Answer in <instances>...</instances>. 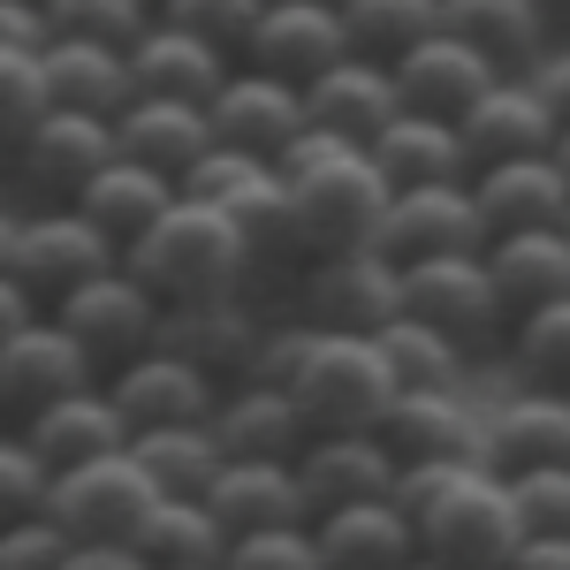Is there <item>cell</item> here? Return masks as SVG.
I'll use <instances>...</instances> for the list:
<instances>
[{
  "label": "cell",
  "mask_w": 570,
  "mask_h": 570,
  "mask_svg": "<svg viewBox=\"0 0 570 570\" xmlns=\"http://www.w3.org/2000/svg\"><path fill=\"white\" fill-rule=\"evenodd\" d=\"M153 502H160V487L137 472L130 449L91 456L77 472H53V487H46V518L69 532V540H130Z\"/></svg>",
  "instance_id": "9"
},
{
  "label": "cell",
  "mask_w": 570,
  "mask_h": 570,
  "mask_svg": "<svg viewBox=\"0 0 570 570\" xmlns=\"http://www.w3.org/2000/svg\"><path fill=\"white\" fill-rule=\"evenodd\" d=\"M0 252H8V214H0Z\"/></svg>",
  "instance_id": "57"
},
{
  "label": "cell",
  "mask_w": 570,
  "mask_h": 570,
  "mask_svg": "<svg viewBox=\"0 0 570 570\" xmlns=\"http://www.w3.org/2000/svg\"><path fill=\"white\" fill-rule=\"evenodd\" d=\"M53 320H61V335L99 365V381H107L115 365H130L137 351L160 343V297L137 282L130 266H107V274L77 282V289L53 305Z\"/></svg>",
  "instance_id": "7"
},
{
  "label": "cell",
  "mask_w": 570,
  "mask_h": 570,
  "mask_svg": "<svg viewBox=\"0 0 570 570\" xmlns=\"http://www.w3.org/2000/svg\"><path fill=\"white\" fill-rule=\"evenodd\" d=\"M373 168L389 176V190H426V183H472V160H464V137L456 122H434V115H395L389 130L365 145Z\"/></svg>",
  "instance_id": "34"
},
{
  "label": "cell",
  "mask_w": 570,
  "mask_h": 570,
  "mask_svg": "<svg viewBox=\"0 0 570 570\" xmlns=\"http://www.w3.org/2000/svg\"><path fill=\"white\" fill-rule=\"evenodd\" d=\"M441 31L464 39L472 53H487L502 77H532L540 53L556 46L540 0H441Z\"/></svg>",
  "instance_id": "30"
},
{
  "label": "cell",
  "mask_w": 570,
  "mask_h": 570,
  "mask_svg": "<svg viewBox=\"0 0 570 570\" xmlns=\"http://www.w3.org/2000/svg\"><path fill=\"white\" fill-rule=\"evenodd\" d=\"M69 206H77V214H85L91 228H99V236L115 244V252H130L137 236H145L153 220L168 214V206H176V183H168V176H153V168H137V160H122V153H115V160H107V168H99V176H91L85 190L69 198Z\"/></svg>",
  "instance_id": "33"
},
{
  "label": "cell",
  "mask_w": 570,
  "mask_h": 570,
  "mask_svg": "<svg viewBox=\"0 0 570 570\" xmlns=\"http://www.w3.org/2000/svg\"><path fill=\"white\" fill-rule=\"evenodd\" d=\"M61 570H153V563L137 556L130 540H77V548H69V563H61Z\"/></svg>",
  "instance_id": "51"
},
{
  "label": "cell",
  "mask_w": 570,
  "mask_h": 570,
  "mask_svg": "<svg viewBox=\"0 0 570 570\" xmlns=\"http://www.w3.org/2000/svg\"><path fill=\"white\" fill-rule=\"evenodd\" d=\"M395 502L419 525V556L449 570H510L518 540H525L510 480L487 464H419L395 480Z\"/></svg>",
  "instance_id": "1"
},
{
  "label": "cell",
  "mask_w": 570,
  "mask_h": 570,
  "mask_svg": "<svg viewBox=\"0 0 570 570\" xmlns=\"http://www.w3.org/2000/svg\"><path fill=\"white\" fill-rule=\"evenodd\" d=\"M16 434L31 441V456H39L46 472H77V464H91V456L130 449V426H122V411H115L107 381H99V389L61 395V403H46V411H31Z\"/></svg>",
  "instance_id": "25"
},
{
  "label": "cell",
  "mask_w": 570,
  "mask_h": 570,
  "mask_svg": "<svg viewBox=\"0 0 570 570\" xmlns=\"http://www.w3.org/2000/svg\"><path fill=\"white\" fill-rule=\"evenodd\" d=\"M540 16H548V31H556V39H570V0H540Z\"/></svg>",
  "instance_id": "54"
},
{
  "label": "cell",
  "mask_w": 570,
  "mask_h": 570,
  "mask_svg": "<svg viewBox=\"0 0 570 570\" xmlns=\"http://www.w3.org/2000/svg\"><path fill=\"white\" fill-rule=\"evenodd\" d=\"M403 312V266L373 244L357 252H320L297 274V320L320 335H381Z\"/></svg>",
  "instance_id": "6"
},
{
  "label": "cell",
  "mask_w": 570,
  "mask_h": 570,
  "mask_svg": "<svg viewBox=\"0 0 570 570\" xmlns=\"http://www.w3.org/2000/svg\"><path fill=\"white\" fill-rule=\"evenodd\" d=\"M220 570H327V563H320L312 525H274V532H244V540H228Z\"/></svg>",
  "instance_id": "45"
},
{
  "label": "cell",
  "mask_w": 570,
  "mask_h": 570,
  "mask_svg": "<svg viewBox=\"0 0 570 570\" xmlns=\"http://www.w3.org/2000/svg\"><path fill=\"white\" fill-rule=\"evenodd\" d=\"M0 46H23V53L46 46V8L39 0H0Z\"/></svg>",
  "instance_id": "50"
},
{
  "label": "cell",
  "mask_w": 570,
  "mask_h": 570,
  "mask_svg": "<svg viewBox=\"0 0 570 570\" xmlns=\"http://www.w3.org/2000/svg\"><path fill=\"white\" fill-rule=\"evenodd\" d=\"M46 8V39H99L130 53L145 31H153V0H39Z\"/></svg>",
  "instance_id": "41"
},
{
  "label": "cell",
  "mask_w": 570,
  "mask_h": 570,
  "mask_svg": "<svg viewBox=\"0 0 570 570\" xmlns=\"http://www.w3.org/2000/svg\"><path fill=\"white\" fill-rule=\"evenodd\" d=\"M214 145H220L214 115H206L198 99H153V91H137L130 107L115 115V153L137 160V168H153V176H168L176 190Z\"/></svg>",
  "instance_id": "19"
},
{
  "label": "cell",
  "mask_w": 570,
  "mask_h": 570,
  "mask_svg": "<svg viewBox=\"0 0 570 570\" xmlns=\"http://www.w3.org/2000/svg\"><path fill=\"white\" fill-rule=\"evenodd\" d=\"M373 252H389L395 266L487 252V228H480V206H472V183H426V190H395L389 214H381Z\"/></svg>",
  "instance_id": "11"
},
{
  "label": "cell",
  "mask_w": 570,
  "mask_h": 570,
  "mask_svg": "<svg viewBox=\"0 0 570 570\" xmlns=\"http://www.w3.org/2000/svg\"><path fill=\"white\" fill-rule=\"evenodd\" d=\"M274 168H282V183H289V198H297L312 259H320V252H357V244L381 236V214H389L395 190H389V176L373 168L365 145H343V137H327V130H305Z\"/></svg>",
  "instance_id": "2"
},
{
  "label": "cell",
  "mask_w": 570,
  "mask_h": 570,
  "mask_svg": "<svg viewBox=\"0 0 570 570\" xmlns=\"http://www.w3.org/2000/svg\"><path fill=\"white\" fill-rule=\"evenodd\" d=\"M130 548L153 570H214L220 556H228V532L214 525V510H206L198 494H160V502L137 518Z\"/></svg>",
  "instance_id": "35"
},
{
  "label": "cell",
  "mask_w": 570,
  "mask_h": 570,
  "mask_svg": "<svg viewBox=\"0 0 570 570\" xmlns=\"http://www.w3.org/2000/svg\"><path fill=\"white\" fill-rule=\"evenodd\" d=\"M312 540H320V563L327 570H403L419 556V525L403 518L395 494L320 510V518H312Z\"/></svg>",
  "instance_id": "28"
},
{
  "label": "cell",
  "mask_w": 570,
  "mask_h": 570,
  "mask_svg": "<svg viewBox=\"0 0 570 570\" xmlns=\"http://www.w3.org/2000/svg\"><path fill=\"white\" fill-rule=\"evenodd\" d=\"M107 395H115V411H122L130 434H153V426H206L220 403V381L153 343V351H137L130 365L107 373Z\"/></svg>",
  "instance_id": "15"
},
{
  "label": "cell",
  "mask_w": 570,
  "mask_h": 570,
  "mask_svg": "<svg viewBox=\"0 0 570 570\" xmlns=\"http://www.w3.org/2000/svg\"><path fill=\"white\" fill-rule=\"evenodd\" d=\"M259 183H274V160L259 153H236V145H214L190 176H183V198H198V206H220V214H236Z\"/></svg>",
  "instance_id": "42"
},
{
  "label": "cell",
  "mask_w": 570,
  "mask_h": 570,
  "mask_svg": "<svg viewBox=\"0 0 570 570\" xmlns=\"http://www.w3.org/2000/svg\"><path fill=\"white\" fill-rule=\"evenodd\" d=\"M214 510V525L228 540L244 532H274V525H312V502H305V480L297 464H252V456H220V472L206 480L198 494Z\"/></svg>",
  "instance_id": "21"
},
{
  "label": "cell",
  "mask_w": 570,
  "mask_h": 570,
  "mask_svg": "<svg viewBox=\"0 0 570 570\" xmlns=\"http://www.w3.org/2000/svg\"><path fill=\"white\" fill-rule=\"evenodd\" d=\"M502 357L518 365V389H570V297L510 320Z\"/></svg>",
  "instance_id": "40"
},
{
  "label": "cell",
  "mask_w": 570,
  "mask_h": 570,
  "mask_svg": "<svg viewBox=\"0 0 570 570\" xmlns=\"http://www.w3.org/2000/svg\"><path fill=\"white\" fill-rule=\"evenodd\" d=\"M31 320H46V305L16 282V274H8V266H0V343H8L16 327H31Z\"/></svg>",
  "instance_id": "53"
},
{
  "label": "cell",
  "mask_w": 570,
  "mask_h": 570,
  "mask_svg": "<svg viewBox=\"0 0 570 570\" xmlns=\"http://www.w3.org/2000/svg\"><path fill=\"white\" fill-rule=\"evenodd\" d=\"M373 343H381V357H389L395 389H464V365H472V351H456V343H449L441 327H426V320L395 312Z\"/></svg>",
  "instance_id": "38"
},
{
  "label": "cell",
  "mask_w": 570,
  "mask_h": 570,
  "mask_svg": "<svg viewBox=\"0 0 570 570\" xmlns=\"http://www.w3.org/2000/svg\"><path fill=\"white\" fill-rule=\"evenodd\" d=\"M69 532L53 525L46 510H31V518H16V525H0V570H61L69 563Z\"/></svg>",
  "instance_id": "48"
},
{
  "label": "cell",
  "mask_w": 570,
  "mask_h": 570,
  "mask_svg": "<svg viewBox=\"0 0 570 570\" xmlns=\"http://www.w3.org/2000/svg\"><path fill=\"white\" fill-rule=\"evenodd\" d=\"M464 137V160L472 168H494V160H540V153H556V115H548V99L525 85V77H494L487 99L456 122Z\"/></svg>",
  "instance_id": "23"
},
{
  "label": "cell",
  "mask_w": 570,
  "mask_h": 570,
  "mask_svg": "<svg viewBox=\"0 0 570 570\" xmlns=\"http://www.w3.org/2000/svg\"><path fill=\"white\" fill-rule=\"evenodd\" d=\"M153 8H160V23H176L190 39L220 46V53H244V39H252L266 0H153Z\"/></svg>",
  "instance_id": "44"
},
{
  "label": "cell",
  "mask_w": 570,
  "mask_h": 570,
  "mask_svg": "<svg viewBox=\"0 0 570 570\" xmlns=\"http://www.w3.org/2000/svg\"><path fill=\"white\" fill-rule=\"evenodd\" d=\"M46 487H53V472L31 456V441L16 434V426H0V525L46 510Z\"/></svg>",
  "instance_id": "46"
},
{
  "label": "cell",
  "mask_w": 570,
  "mask_h": 570,
  "mask_svg": "<svg viewBox=\"0 0 570 570\" xmlns=\"http://www.w3.org/2000/svg\"><path fill=\"white\" fill-rule=\"evenodd\" d=\"M312 8H343V0H312Z\"/></svg>",
  "instance_id": "58"
},
{
  "label": "cell",
  "mask_w": 570,
  "mask_h": 570,
  "mask_svg": "<svg viewBox=\"0 0 570 570\" xmlns=\"http://www.w3.org/2000/svg\"><path fill=\"white\" fill-rule=\"evenodd\" d=\"M480 464L518 480V472H540V464H570V395L563 389H518L502 395L480 419Z\"/></svg>",
  "instance_id": "20"
},
{
  "label": "cell",
  "mask_w": 570,
  "mask_h": 570,
  "mask_svg": "<svg viewBox=\"0 0 570 570\" xmlns=\"http://www.w3.org/2000/svg\"><path fill=\"white\" fill-rule=\"evenodd\" d=\"M137 282L168 305H206V297H236V289H252V259H244V236H236V220L220 214V206H198V198H183L153 220L145 236H137L130 252H122Z\"/></svg>",
  "instance_id": "3"
},
{
  "label": "cell",
  "mask_w": 570,
  "mask_h": 570,
  "mask_svg": "<svg viewBox=\"0 0 570 570\" xmlns=\"http://www.w3.org/2000/svg\"><path fill=\"white\" fill-rule=\"evenodd\" d=\"M297 480H305V502H312V518H320V510H343V502L395 494L403 464L389 456L381 434H312L305 456H297Z\"/></svg>",
  "instance_id": "26"
},
{
  "label": "cell",
  "mask_w": 570,
  "mask_h": 570,
  "mask_svg": "<svg viewBox=\"0 0 570 570\" xmlns=\"http://www.w3.org/2000/svg\"><path fill=\"white\" fill-rule=\"evenodd\" d=\"M236 236H244V259H252V282L259 274H282V282H297L312 266V244H305V220H297V198H289V183L274 168V183H259L244 206H236Z\"/></svg>",
  "instance_id": "36"
},
{
  "label": "cell",
  "mask_w": 570,
  "mask_h": 570,
  "mask_svg": "<svg viewBox=\"0 0 570 570\" xmlns=\"http://www.w3.org/2000/svg\"><path fill=\"white\" fill-rule=\"evenodd\" d=\"M487 282L502 297V320H525V312L570 297V236L556 228H518V236H487Z\"/></svg>",
  "instance_id": "29"
},
{
  "label": "cell",
  "mask_w": 570,
  "mask_h": 570,
  "mask_svg": "<svg viewBox=\"0 0 570 570\" xmlns=\"http://www.w3.org/2000/svg\"><path fill=\"white\" fill-rule=\"evenodd\" d=\"M0 266H8V274L53 312L77 282L107 274V266H122V252H115L77 206H31V214H8V252H0Z\"/></svg>",
  "instance_id": "5"
},
{
  "label": "cell",
  "mask_w": 570,
  "mask_h": 570,
  "mask_svg": "<svg viewBox=\"0 0 570 570\" xmlns=\"http://www.w3.org/2000/svg\"><path fill=\"white\" fill-rule=\"evenodd\" d=\"M381 441H389V456L403 472H419V464H480V411L464 403L456 389H403L389 403V419H381Z\"/></svg>",
  "instance_id": "16"
},
{
  "label": "cell",
  "mask_w": 570,
  "mask_h": 570,
  "mask_svg": "<svg viewBox=\"0 0 570 570\" xmlns=\"http://www.w3.org/2000/svg\"><path fill=\"white\" fill-rule=\"evenodd\" d=\"M266 327H274V320L259 312V297L236 289V297H206V305H168L160 312V351H176L183 365L214 373L220 389H228V381L252 373Z\"/></svg>",
  "instance_id": "13"
},
{
  "label": "cell",
  "mask_w": 570,
  "mask_h": 570,
  "mask_svg": "<svg viewBox=\"0 0 570 570\" xmlns=\"http://www.w3.org/2000/svg\"><path fill=\"white\" fill-rule=\"evenodd\" d=\"M206 115H214V137L220 145H236V153H259V160H282L297 137H305V91L282 85V77H266V69H228V85L206 99Z\"/></svg>",
  "instance_id": "17"
},
{
  "label": "cell",
  "mask_w": 570,
  "mask_h": 570,
  "mask_svg": "<svg viewBox=\"0 0 570 570\" xmlns=\"http://www.w3.org/2000/svg\"><path fill=\"white\" fill-rule=\"evenodd\" d=\"M472 206H480L487 236L556 228L570 214V176L556 168V153H540V160H494V168H472Z\"/></svg>",
  "instance_id": "27"
},
{
  "label": "cell",
  "mask_w": 570,
  "mask_h": 570,
  "mask_svg": "<svg viewBox=\"0 0 570 570\" xmlns=\"http://www.w3.org/2000/svg\"><path fill=\"white\" fill-rule=\"evenodd\" d=\"M46 107H53V91H46L39 53H23V46H0V153H16Z\"/></svg>",
  "instance_id": "43"
},
{
  "label": "cell",
  "mask_w": 570,
  "mask_h": 570,
  "mask_svg": "<svg viewBox=\"0 0 570 570\" xmlns=\"http://www.w3.org/2000/svg\"><path fill=\"white\" fill-rule=\"evenodd\" d=\"M343 53H351L343 8H312V0H266L236 61H244V69H266V77H282V85L305 91L312 77H327Z\"/></svg>",
  "instance_id": "14"
},
{
  "label": "cell",
  "mask_w": 570,
  "mask_h": 570,
  "mask_svg": "<svg viewBox=\"0 0 570 570\" xmlns=\"http://www.w3.org/2000/svg\"><path fill=\"white\" fill-rule=\"evenodd\" d=\"M563 395H570V389H563Z\"/></svg>",
  "instance_id": "60"
},
{
  "label": "cell",
  "mask_w": 570,
  "mask_h": 570,
  "mask_svg": "<svg viewBox=\"0 0 570 570\" xmlns=\"http://www.w3.org/2000/svg\"><path fill=\"white\" fill-rule=\"evenodd\" d=\"M403 570H449V563H434V556H411V563H403Z\"/></svg>",
  "instance_id": "56"
},
{
  "label": "cell",
  "mask_w": 570,
  "mask_h": 570,
  "mask_svg": "<svg viewBox=\"0 0 570 570\" xmlns=\"http://www.w3.org/2000/svg\"><path fill=\"white\" fill-rule=\"evenodd\" d=\"M395 77V99L411 107V115H434V122H464L472 107L487 99V85L502 77L487 53H472L464 39H449V31H426V39L411 46L403 61H389Z\"/></svg>",
  "instance_id": "18"
},
{
  "label": "cell",
  "mask_w": 570,
  "mask_h": 570,
  "mask_svg": "<svg viewBox=\"0 0 570 570\" xmlns=\"http://www.w3.org/2000/svg\"><path fill=\"white\" fill-rule=\"evenodd\" d=\"M107 160H115V122L77 115V107H46L39 122H31V137L8 153L16 183H23L39 206H69Z\"/></svg>",
  "instance_id": "10"
},
{
  "label": "cell",
  "mask_w": 570,
  "mask_h": 570,
  "mask_svg": "<svg viewBox=\"0 0 570 570\" xmlns=\"http://www.w3.org/2000/svg\"><path fill=\"white\" fill-rule=\"evenodd\" d=\"M282 389L305 411L312 434H381L389 403L403 395L373 335H320V327H305V351Z\"/></svg>",
  "instance_id": "4"
},
{
  "label": "cell",
  "mask_w": 570,
  "mask_h": 570,
  "mask_svg": "<svg viewBox=\"0 0 570 570\" xmlns=\"http://www.w3.org/2000/svg\"><path fill=\"white\" fill-rule=\"evenodd\" d=\"M395 115H403L395 77L381 61H365V53H343L327 77L305 85V130H327V137H343V145H373Z\"/></svg>",
  "instance_id": "24"
},
{
  "label": "cell",
  "mask_w": 570,
  "mask_h": 570,
  "mask_svg": "<svg viewBox=\"0 0 570 570\" xmlns=\"http://www.w3.org/2000/svg\"><path fill=\"white\" fill-rule=\"evenodd\" d=\"M206 426H214L220 456H252V464H297L312 441L289 389H266V381H228Z\"/></svg>",
  "instance_id": "22"
},
{
  "label": "cell",
  "mask_w": 570,
  "mask_h": 570,
  "mask_svg": "<svg viewBox=\"0 0 570 570\" xmlns=\"http://www.w3.org/2000/svg\"><path fill=\"white\" fill-rule=\"evenodd\" d=\"M130 456L160 494H206V480L220 472L214 426H153V434H130Z\"/></svg>",
  "instance_id": "37"
},
{
  "label": "cell",
  "mask_w": 570,
  "mask_h": 570,
  "mask_svg": "<svg viewBox=\"0 0 570 570\" xmlns=\"http://www.w3.org/2000/svg\"><path fill=\"white\" fill-rule=\"evenodd\" d=\"M403 312H411V320H426V327H441L456 351H494V343L510 335L502 297H494V282H487L480 252L403 266Z\"/></svg>",
  "instance_id": "8"
},
{
  "label": "cell",
  "mask_w": 570,
  "mask_h": 570,
  "mask_svg": "<svg viewBox=\"0 0 570 570\" xmlns=\"http://www.w3.org/2000/svg\"><path fill=\"white\" fill-rule=\"evenodd\" d=\"M77 389H99V365L61 335L53 312L0 343V426H23L31 411H46V403H61Z\"/></svg>",
  "instance_id": "12"
},
{
  "label": "cell",
  "mask_w": 570,
  "mask_h": 570,
  "mask_svg": "<svg viewBox=\"0 0 570 570\" xmlns=\"http://www.w3.org/2000/svg\"><path fill=\"white\" fill-rule=\"evenodd\" d=\"M39 69H46L53 107H77V115H99V122H115V115L137 99V77H130V53H122V46L46 39L39 46Z\"/></svg>",
  "instance_id": "31"
},
{
  "label": "cell",
  "mask_w": 570,
  "mask_h": 570,
  "mask_svg": "<svg viewBox=\"0 0 570 570\" xmlns=\"http://www.w3.org/2000/svg\"><path fill=\"white\" fill-rule=\"evenodd\" d=\"M540 99H548V115H556V130H570V39H556L540 53V69L525 77Z\"/></svg>",
  "instance_id": "49"
},
{
  "label": "cell",
  "mask_w": 570,
  "mask_h": 570,
  "mask_svg": "<svg viewBox=\"0 0 570 570\" xmlns=\"http://www.w3.org/2000/svg\"><path fill=\"white\" fill-rule=\"evenodd\" d=\"M214 570H220V563H214Z\"/></svg>",
  "instance_id": "61"
},
{
  "label": "cell",
  "mask_w": 570,
  "mask_h": 570,
  "mask_svg": "<svg viewBox=\"0 0 570 570\" xmlns=\"http://www.w3.org/2000/svg\"><path fill=\"white\" fill-rule=\"evenodd\" d=\"M563 236H570V214H563Z\"/></svg>",
  "instance_id": "59"
},
{
  "label": "cell",
  "mask_w": 570,
  "mask_h": 570,
  "mask_svg": "<svg viewBox=\"0 0 570 570\" xmlns=\"http://www.w3.org/2000/svg\"><path fill=\"white\" fill-rule=\"evenodd\" d=\"M228 69H236V53L190 39L176 23H160V16H153V31L130 46V77H137V91H153V99H198V107H206V99L228 85Z\"/></svg>",
  "instance_id": "32"
},
{
  "label": "cell",
  "mask_w": 570,
  "mask_h": 570,
  "mask_svg": "<svg viewBox=\"0 0 570 570\" xmlns=\"http://www.w3.org/2000/svg\"><path fill=\"white\" fill-rule=\"evenodd\" d=\"M556 168H563V176H570V130L556 137Z\"/></svg>",
  "instance_id": "55"
},
{
  "label": "cell",
  "mask_w": 570,
  "mask_h": 570,
  "mask_svg": "<svg viewBox=\"0 0 570 570\" xmlns=\"http://www.w3.org/2000/svg\"><path fill=\"white\" fill-rule=\"evenodd\" d=\"M343 31H351V53L389 69L426 31H441V0H343Z\"/></svg>",
  "instance_id": "39"
},
{
  "label": "cell",
  "mask_w": 570,
  "mask_h": 570,
  "mask_svg": "<svg viewBox=\"0 0 570 570\" xmlns=\"http://www.w3.org/2000/svg\"><path fill=\"white\" fill-rule=\"evenodd\" d=\"M510 570H570V532H525Z\"/></svg>",
  "instance_id": "52"
},
{
  "label": "cell",
  "mask_w": 570,
  "mask_h": 570,
  "mask_svg": "<svg viewBox=\"0 0 570 570\" xmlns=\"http://www.w3.org/2000/svg\"><path fill=\"white\" fill-rule=\"evenodd\" d=\"M510 502H518L525 532H570V464L518 472V480H510Z\"/></svg>",
  "instance_id": "47"
}]
</instances>
